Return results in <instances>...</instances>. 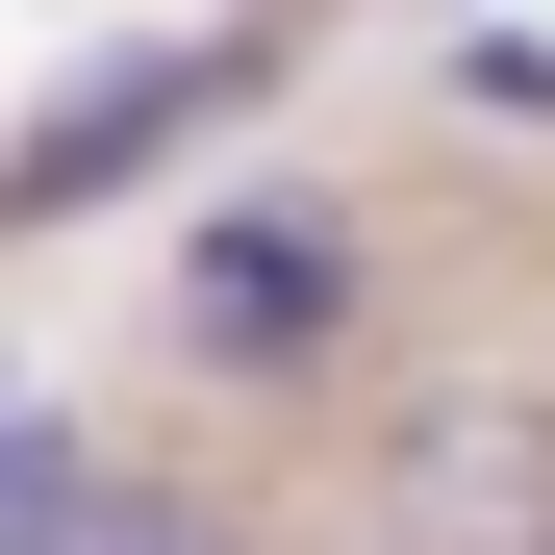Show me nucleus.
<instances>
[{
	"label": "nucleus",
	"mask_w": 555,
	"mask_h": 555,
	"mask_svg": "<svg viewBox=\"0 0 555 555\" xmlns=\"http://www.w3.org/2000/svg\"><path fill=\"white\" fill-rule=\"evenodd\" d=\"M177 353L203 379H328L353 353V228L328 203H203L177 228Z\"/></svg>",
	"instance_id": "1"
},
{
	"label": "nucleus",
	"mask_w": 555,
	"mask_h": 555,
	"mask_svg": "<svg viewBox=\"0 0 555 555\" xmlns=\"http://www.w3.org/2000/svg\"><path fill=\"white\" fill-rule=\"evenodd\" d=\"M76 505H102V454H76V429H51L26 379H0V555H51Z\"/></svg>",
	"instance_id": "4"
},
{
	"label": "nucleus",
	"mask_w": 555,
	"mask_h": 555,
	"mask_svg": "<svg viewBox=\"0 0 555 555\" xmlns=\"http://www.w3.org/2000/svg\"><path fill=\"white\" fill-rule=\"evenodd\" d=\"M379 555H555V404H505V379L404 404V454H379Z\"/></svg>",
	"instance_id": "2"
},
{
	"label": "nucleus",
	"mask_w": 555,
	"mask_h": 555,
	"mask_svg": "<svg viewBox=\"0 0 555 555\" xmlns=\"http://www.w3.org/2000/svg\"><path fill=\"white\" fill-rule=\"evenodd\" d=\"M51 555H253V530H228V505H177V480H102Z\"/></svg>",
	"instance_id": "5"
},
{
	"label": "nucleus",
	"mask_w": 555,
	"mask_h": 555,
	"mask_svg": "<svg viewBox=\"0 0 555 555\" xmlns=\"http://www.w3.org/2000/svg\"><path fill=\"white\" fill-rule=\"evenodd\" d=\"M203 102H228V51H127V76H76L26 152H0V203H26V228H51V203H127V177L203 127Z\"/></svg>",
	"instance_id": "3"
}]
</instances>
